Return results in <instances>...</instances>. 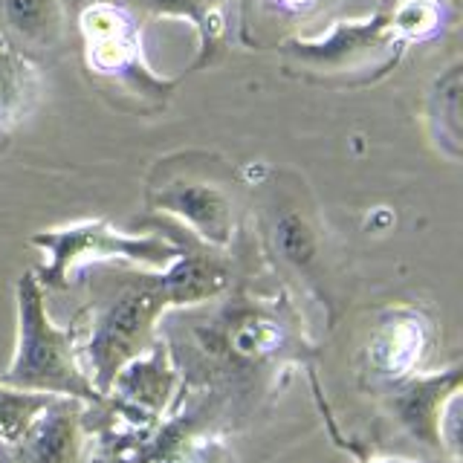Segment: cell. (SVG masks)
<instances>
[{
  "label": "cell",
  "mask_w": 463,
  "mask_h": 463,
  "mask_svg": "<svg viewBox=\"0 0 463 463\" xmlns=\"http://www.w3.org/2000/svg\"><path fill=\"white\" fill-rule=\"evenodd\" d=\"M18 316L21 339L6 383L21 391H58V394L72 397H93V388L72 365L70 342L43 313V296L33 275H24L18 284Z\"/></svg>",
  "instance_id": "6da1fadb"
},
{
  "label": "cell",
  "mask_w": 463,
  "mask_h": 463,
  "mask_svg": "<svg viewBox=\"0 0 463 463\" xmlns=\"http://www.w3.org/2000/svg\"><path fill=\"white\" fill-rule=\"evenodd\" d=\"M165 304L168 296L163 289V281L128 287L108 304L90 345L96 380L101 388H108V383L128 365L130 356L148 339L154 318Z\"/></svg>",
  "instance_id": "7a4b0ae2"
},
{
  "label": "cell",
  "mask_w": 463,
  "mask_h": 463,
  "mask_svg": "<svg viewBox=\"0 0 463 463\" xmlns=\"http://www.w3.org/2000/svg\"><path fill=\"white\" fill-rule=\"evenodd\" d=\"M35 243H43V250L52 252V264L47 269L50 281H61L67 267L87 258H134L142 260V264H156V267L177 258V250L171 243L154 238H125L101 223H84L76 229L50 232V235H38Z\"/></svg>",
  "instance_id": "3957f363"
},
{
  "label": "cell",
  "mask_w": 463,
  "mask_h": 463,
  "mask_svg": "<svg viewBox=\"0 0 463 463\" xmlns=\"http://www.w3.org/2000/svg\"><path fill=\"white\" fill-rule=\"evenodd\" d=\"M154 206L177 214L200 238L229 243L232 238V200L217 183L197 177H177L154 192Z\"/></svg>",
  "instance_id": "277c9868"
},
{
  "label": "cell",
  "mask_w": 463,
  "mask_h": 463,
  "mask_svg": "<svg viewBox=\"0 0 463 463\" xmlns=\"http://www.w3.org/2000/svg\"><path fill=\"white\" fill-rule=\"evenodd\" d=\"M87 35H90V58L99 70L122 67L134 52L130 24L116 9H90L84 14Z\"/></svg>",
  "instance_id": "5b68a950"
},
{
  "label": "cell",
  "mask_w": 463,
  "mask_h": 463,
  "mask_svg": "<svg viewBox=\"0 0 463 463\" xmlns=\"http://www.w3.org/2000/svg\"><path fill=\"white\" fill-rule=\"evenodd\" d=\"M159 281H163L168 304H192L221 293L226 287V269L209 258L194 255L177 260Z\"/></svg>",
  "instance_id": "8992f818"
},
{
  "label": "cell",
  "mask_w": 463,
  "mask_h": 463,
  "mask_svg": "<svg viewBox=\"0 0 463 463\" xmlns=\"http://www.w3.org/2000/svg\"><path fill=\"white\" fill-rule=\"evenodd\" d=\"M272 238L279 246L281 258L296 269L313 267L318 255V235L310 223V217L304 214L298 206H284L272 217Z\"/></svg>",
  "instance_id": "52a82bcc"
},
{
  "label": "cell",
  "mask_w": 463,
  "mask_h": 463,
  "mask_svg": "<svg viewBox=\"0 0 463 463\" xmlns=\"http://www.w3.org/2000/svg\"><path fill=\"white\" fill-rule=\"evenodd\" d=\"M72 420L67 411L55 405L50 414H43L38 426H29L24 434V446L29 463H70L72 449H76V434H72Z\"/></svg>",
  "instance_id": "ba28073f"
},
{
  "label": "cell",
  "mask_w": 463,
  "mask_h": 463,
  "mask_svg": "<svg viewBox=\"0 0 463 463\" xmlns=\"http://www.w3.org/2000/svg\"><path fill=\"white\" fill-rule=\"evenodd\" d=\"M385 24L376 18L371 24H362V26H339L336 33H333L325 43H301L298 52L304 58H316V61H342V58L354 55V52H365V50H373L380 47L385 41Z\"/></svg>",
  "instance_id": "9c48e42d"
},
{
  "label": "cell",
  "mask_w": 463,
  "mask_h": 463,
  "mask_svg": "<svg viewBox=\"0 0 463 463\" xmlns=\"http://www.w3.org/2000/svg\"><path fill=\"white\" fill-rule=\"evenodd\" d=\"M460 64H452L434 84L431 119L440 128V137L455 154H460Z\"/></svg>",
  "instance_id": "30bf717a"
},
{
  "label": "cell",
  "mask_w": 463,
  "mask_h": 463,
  "mask_svg": "<svg viewBox=\"0 0 463 463\" xmlns=\"http://www.w3.org/2000/svg\"><path fill=\"white\" fill-rule=\"evenodd\" d=\"M4 9L14 33L29 41L43 43L58 33V21H61L58 0H6Z\"/></svg>",
  "instance_id": "8fae6325"
},
{
  "label": "cell",
  "mask_w": 463,
  "mask_h": 463,
  "mask_svg": "<svg viewBox=\"0 0 463 463\" xmlns=\"http://www.w3.org/2000/svg\"><path fill=\"white\" fill-rule=\"evenodd\" d=\"M50 397H35L26 394V391H6L0 388V434L9 440L21 438L33 426V420L38 417V411L47 409Z\"/></svg>",
  "instance_id": "7c38bea8"
},
{
  "label": "cell",
  "mask_w": 463,
  "mask_h": 463,
  "mask_svg": "<svg viewBox=\"0 0 463 463\" xmlns=\"http://www.w3.org/2000/svg\"><path fill=\"white\" fill-rule=\"evenodd\" d=\"M229 351L241 356V359H258L264 356L269 347L275 345V339H279V333H275V327L269 322H264V318H255V316H246L241 318V322L229 330Z\"/></svg>",
  "instance_id": "4fadbf2b"
},
{
  "label": "cell",
  "mask_w": 463,
  "mask_h": 463,
  "mask_svg": "<svg viewBox=\"0 0 463 463\" xmlns=\"http://www.w3.org/2000/svg\"><path fill=\"white\" fill-rule=\"evenodd\" d=\"M24 93V72L14 61V55L9 52V47L0 41V122H6L12 110L18 108Z\"/></svg>",
  "instance_id": "5bb4252c"
},
{
  "label": "cell",
  "mask_w": 463,
  "mask_h": 463,
  "mask_svg": "<svg viewBox=\"0 0 463 463\" xmlns=\"http://www.w3.org/2000/svg\"><path fill=\"white\" fill-rule=\"evenodd\" d=\"M394 29L402 35H429L438 26V9L431 0H409L397 14H394Z\"/></svg>",
  "instance_id": "9a60e30c"
},
{
  "label": "cell",
  "mask_w": 463,
  "mask_h": 463,
  "mask_svg": "<svg viewBox=\"0 0 463 463\" xmlns=\"http://www.w3.org/2000/svg\"><path fill=\"white\" fill-rule=\"evenodd\" d=\"M159 9H168V12H185L188 6H194L197 0H154Z\"/></svg>",
  "instance_id": "2e32d148"
}]
</instances>
